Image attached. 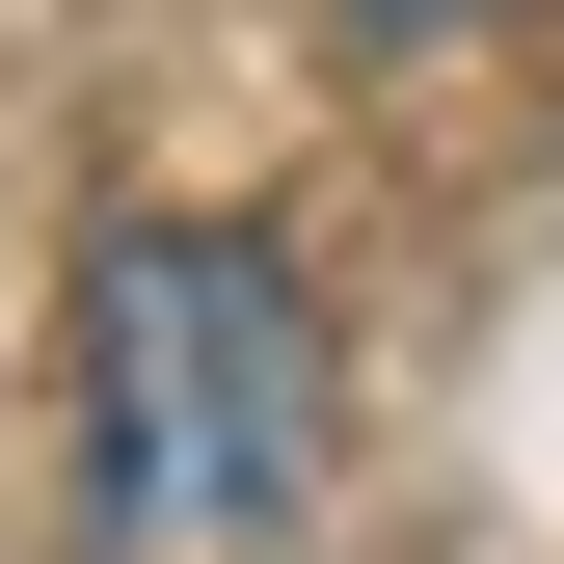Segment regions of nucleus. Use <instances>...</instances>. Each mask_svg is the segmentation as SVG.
I'll return each mask as SVG.
<instances>
[{
  "label": "nucleus",
  "mask_w": 564,
  "mask_h": 564,
  "mask_svg": "<svg viewBox=\"0 0 564 564\" xmlns=\"http://www.w3.org/2000/svg\"><path fill=\"white\" fill-rule=\"evenodd\" d=\"M323 511V296L242 216L82 242V564H269Z\"/></svg>",
  "instance_id": "nucleus-1"
},
{
  "label": "nucleus",
  "mask_w": 564,
  "mask_h": 564,
  "mask_svg": "<svg viewBox=\"0 0 564 564\" xmlns=\"http://www.w3.org/2000/svg\"><path fill=\"white\" fill-rule=\"evenodd\" d=\"M349 28H377V54H457V28H484V0H349Z\"/></svg>",
  "instance_id": "nucleus-2"
}]
</instances>
